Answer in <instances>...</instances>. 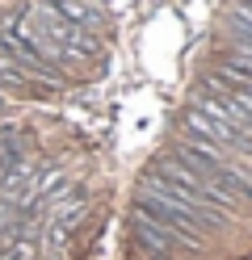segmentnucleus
<instances>
[{"instance_id":"20e7f679","label":"nucleus","mask_w":252,"mask_h":260,"mask_svg":"<svg viewBox=\"0 0 252 260\" xmlns=\"http://www.w3.org/2000/svg\"><path fill=\"white\" fill-rule=\"evenodd\" d=\"M46 13H50L55 21H63V25L84 29V34H97V29H101V9L89 5V0H55Z\"/></svg>"},{"instance_id":"39448f33","label":"nucleus","mask_w":252,"mask_h":260,"mask_svg":"<svg viewBox=\"0 0 252 260\" xmlns=\"http://www.w3.org/2000/svg\"><path fill=\"white\" fill-rule=\"evenodd\" d=\"M231 38H235V46H240V55H252V13L244 5L231 9Z\"/></svg>"},{"instance_id":"7ed1b4c3","label":"nucleus","mask_w":252,"mask_h":260,"mask_svg":"<svg viewBox=\"0 0 252 260\" xmlns=\"http://www.w3.org/2000/svg\"><path fill=\"white\" fill-rule=\"evenodd\" d=\"M130 231H134V243H139L143 252H151V256H164V260H168V252H177L181 243H185L177 231H168V226L151 222L147 214H139V210H130Z\"/></svg>"},{"instance_id":"f257e3e1","label":"nucleus","mask_w":252,"mask_h":260,"mask_svg":"<svg viewBox=\"0 0 252 260\" xmlns=\"http://www.w3.org/2000/svg\"><path fill=\"white\" fill-rule=\"evenodd\" d=\"M151 176H156L164 189H173L185 206H193L198 214H206L214 226H227V222H231V202H227V198H218V193H214L206 181H202L198 172L185 168L177 155H164L160 164L151 168Z\"/></svg>"},{"instance_id":"f03ea898","label":"nucleus","mask_w":252,"mask_h":260,"mask_svg":"<svg viewBox=\"0 0 252 260\" xmlns=\"http://www.w3.org/2000/svg\"><path fill=\"white\" fill-rule=\"evenodd\" d=\"M134 210H139V214H147L151 222L168 226V231H177L185 243H198L202 231H206V226H214L206 214H198L193 206H185L173 189H164L156 176H147V185H143V193H139V202H134Z\"/></svg>"},{"instance_id":"0eeeda50","label":"nucleus","mask_w":252,"mask_h":260,"mask_svg":"<svg viewBox=\"0 0 252 260\" xmlns=\"http://www.w3.org/2000/svg\"><path fill=\"white\" fill-rule=\"evenodd\" d=\"M0 109H5V92H0Z\"/></svg>"},{"instance_id":"423d86ee","label":"nucleus","mask_w":252,"mask_h":260,"mask_svg":"<svg viewBox=\"0 0 252 260\" xmlns=\"http://www.w3.org/2000/svg\"><path fill=\"white\" fill-rule=\"evenodd\" d=\"M240 5H244V9H248V13H252V0H240Z\"/></svg>"}]
</instances>
